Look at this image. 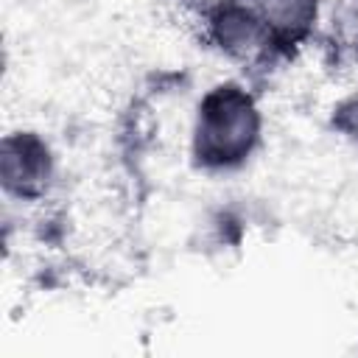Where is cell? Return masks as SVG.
<instances>
[{
  "label": "cell",
  "mask_w": 358,
  "mask_h": 358,
  "mask_svg": "<svg viewBox=\"0 0 358 358\" xmlns=\"http://www.w3.org/2000/svg\"><path fill=\"white\" fill-rule=\"evenodd\" d=\"M330 48L338 62L358 64V0H341L330 20Z\"/></svg>",
  "instance_id": "4"
},
{
  "label": "cell",
  "mask_w": 358,
  "mask_h": 358,
  "mask_svg": "<svg viewBox=\"0 0 358 358\" xmlns=\"http://www.w3.org/2000/svg\"><path fill=\"white\" fill-rule=\"evenodd\" d=\"M59 182V154L53 143L28 126L11 129L0 140V190L20 207L45 204Z\"/></svg>",
  "instance_id": "3"
},
{
  "label": "cell",
  "mask_w": 358,
  "mask_h": 358,
  "mask_svg": "<svg viewBox=\"0 0 358 358\" xmlns=\"http://www.w3.org/2000/svg\"><path fill=\"white\" fill-rule=\"evenodd\" d=\"M327 129L344 140L347 145L358 148V87L344 92L327 112Z\"/></svg>",
  "instance_id": "5"
},
{
  "label": "cell",
  "mask_w": 358,
  "mask_h": 358,
  "mask_svg": "<svg viewBox=\"0 0 358 358\" xmlns=\"http://www.w3.org/2000/svg\"><path fill=\"white\" fill-rule=\"evenodd\" d=\"M266 115L249 78H221L210 84L190 115L187 159L204 176L243 171L263 148Z\"/></svg>",
  "instance_id": "2"
},
{
  "label": "cell",
  "mask_w": 358,
  "mask_h": 358,
  "mask_svg": "<svg viewBox=\"0 0 358 358\" xmlns=\"http://www.w3.org/2000/svg\"><path fill=\"white\" fill-rule=\"evenodd\" d=\"M322 0H207L199 31L210 50L249 81L288 67L316 36Z\"/></svg>",
  "instance_id": "1"
}]
</instances>
